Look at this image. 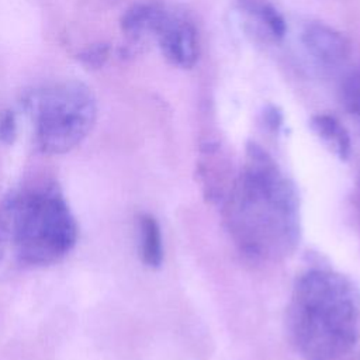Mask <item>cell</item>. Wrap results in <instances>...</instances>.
<instances>
[{
	"instance_id": "7a4b0ae2",
	"label": "cell",
	"mask_w": 360,
	"mask_h": 360,
	"mask_svg": "<svg viewBox=\"0 0 360 360\" xmlns=\"http://www.w3.org/2000/svg\"><path fill=\"white\" fill-rule=\"evenodd\" d=\"M287 326L305 360H338L360 338V290L342 273L309 269L292 287Z\"/></svg>"
},
{
	"instance_id": "5b68a950",
	"label": "cell",
	"mask_w": 360,
	"mask_h": 360,
	"mask_svg": "<svg viewBox=\"0 0 360 360\" xmlns=\"http://www.w3.org/2000/svg\"><path fill=\"white\" fill-rule=\"evenodd\" d=\"M155 37L163 58L170 65L191 69L198 60L197 31L187 17L167 10Z\"/></svg>"
},
{
	"instance_id": "277c9868",
	"label": "cell",
	"mask_w": 360,
	"mask_h": 360,
	"mask_svg": "<svg viewBox=\"0 0 360 360\" xmlns=\"http://www.w3.org/2000/svg\"><path fill=\"white\" fill-rule=\"evenodd\" d=\"M22 107L32 124L35 148L45 155L75 149L90 134L97 117L93 91L77 80L35 87L24 96Z\"/></svg>"
},
{
	"instance_id": "3957f363",
	"label": "cell",
	"mask_w": 360,
	"mask_h": 360,
	"mask_svg": "<svg viewBox=\"0 0 360 360\" xmlns=\"http://www.w3.org/2000/svg\"><path fill=\"white\" fill-rule=\"evenodd\" d=\"M77 224L60 191L51 186L13 193L0 204V260L24 266L58 263L75 248Z\"/></svg>"
},
{
	"instance_id": "9c48e42d",
	"label": "cell",
	"mask_w": 360,
	"mask_h": 360,
	"mask_svg": "<svg viewBox=\"0 0 360 360\" xmlns=\"http://www.w3.org/2000/svg\"><path fill=\"white\" fill-rule=\"evenodd\" d=\"M139 255L142 262L152 269L160 267L163 262L162 232L158 219L150 214H142L138 219Z\"/></svg>"
},
{
	"instance_id": "52a82bcc",
	"label": "cell",
	"mask_w": 360,
	"mask_h": 360,
	"mask_svg": "<svg viewBox=\"0 0 360 360\" xmlns=\"http://www.w3.org/2000/svg\"><path fill=\"white\" fill-rule=\"evenodd\" d=\"M167 8L156 1L136 3L125 10L121 15L120 27L127 38L121 49L122 56H132L138 52L139 45L149 35H155L160 27Z\"/></svg>"
},
{
	"instance_id": "7c38bea8",
	"label": "cell",
	"mask_w": 360,
	"mask_h": 360,
	"mask_svg": "<svg viewBox=\"0 0 360 360\" xmlns=\"http://www.w3.org/2000/svg\"><path fill=\"white\" fill-rule=\"evenodd\" d=\"M110 45L104 44V42H97V44H91L89 46H86L84 49H82L77 55L79 60L89 69H100L103 68L108 58H110Z\"/></svg>"
},
{
	"instance_id": "8992f818",
	"label": "cell",
	"mask_w": 360,
	"mask_h": 360,
	"mask_svg": "<svg viewBox=\"0 0 360 360\" xmlns=\"http://www.w3.org/2000/svg\"><path fill=\"white\" fill-rule=\"evenodd\" d=\"M301 41L307 52L325 66L345 65L353 53L352 41L343 32L321 21L308 22L301 32Z\"/></svg>"
},
{
	"instance_id": "8fae6325",
	"label": "cell",
	"mask_w": 360,
	"mask_h": 360,
	"mask_svg": "<svg viewBox=\"0 0 360 360\" xmlns=\"http://www.w3.org/2000/svg\"><path fill=\"white\" fill-rule=\"evenodd\" d=\"M342 105L360 118V63L346 75L340 84Z\"/></svg>"
},
{
	"instance_id": "ba28073f",
	"label": "cell",
	"mask_w": 360,
	"mask_h": 360,
	"mask_svg": "<svg viewBox=\"0 0 360 360\" xmlns=\"http://www.w3.org/2000/svg\"><path fill=\"white\" fill-rule=\"evenodd\" d=\"M309 127L314 134L340 159L347 160L352 155V139L345 125L335 117L326 112L315 114L309 120Z\"/></svg>"
},
{
	"instance_id": "6da1fadb",
	"label": "cell",
	"mask_w": 360,
	"mask_h": 360,
	"mask_svg": "<svg viewBox=\"0 0 360 360\" xmlns=\"http://www.w3.org/2000/svg\"><path fill=\"white\" fill-rule=\"evenodd\" d=\"M228 222L236 243L250 256L280 259L300 239L298 195L277 163L256 142L229 197Z\"/></svg>"
},
{
	"instance_id": "4fadbf2b",
	"label": "cell",
	"mask_w": 360,
	"mask_h": 360,
	"mask_svg": "<svg viewBox=\"0 0 360 360\" xmlns=\"http://www.w3.org/2000/svg\"><path fill=\"white\" fill-rule=\"evenodd\" d=\"M18 134V122L14 111H4L0 115V141L10 145L15 141Z\"/></svg>"
},
{
	"instance_id": "5bb4252c",
	"label": "cell",
	"mask_w": 360,
	"mask_h": 360,
	"mask_svg": "<svg viewBox=\"0 0 360 360\" xmlns=\"http://www.w3.org/2000/svg\"><path fill=\"white\" fill-rule=\"evenodd\" d=\"M262 121L264 124V127L271 131V132H278L280 128L283 127V122H284V115H283V111L277 107V105H273V104H269L263 108V112H262Z\"/></svg>"
},
{
	"instance_id": "30bf717a",
	"label": "cell",
	"mask_w": 360,
	"mask_h": 360,
	"mask_svg": "<svg viewBox=\"0 0 360 360\" xmlns=\"http://www.w3.org/2000/svg\"><path fill=\"white\" fill-rule=\"evenodd\" d=\"M239 8L266 27L271 37L281 39L285 35L287 24L280 11L267 0H238Z\"/></svg>"
}]
</instances>
